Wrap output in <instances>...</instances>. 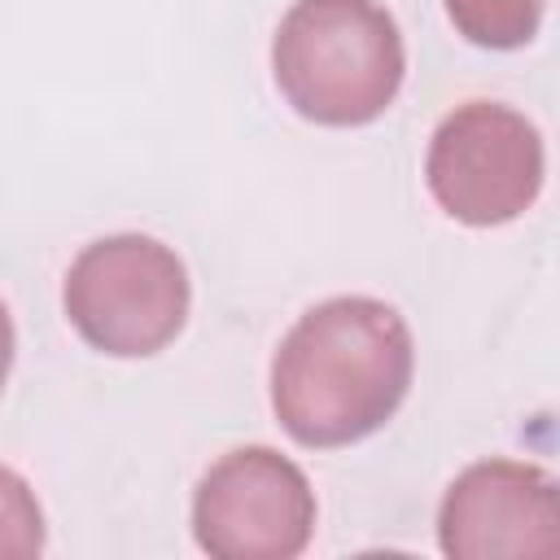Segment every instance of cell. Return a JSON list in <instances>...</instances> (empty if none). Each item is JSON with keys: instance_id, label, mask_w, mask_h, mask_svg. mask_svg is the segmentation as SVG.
Here are the masks:
<instances>
[{"instance_id": "3", "label": "cell", "mask_w": 560, "mask_h": 560, "mask_svg": "<svg viewBox=\"0 0 560 560\" xmlns=\"http://www.w3.org/2000/svg\"><path fill=\"white\" fill-rule=\"evenodd\" d=\"M61 306L92 350L109 359H149L184 332L192 284L171 245L144 232H118L74 254Z\"/></svg>"}, {"instance_id": "2", "label": "cell", "mask_w": 560, "mask_h": 560, "mask_svg": "<svg viewBox=\"0 0 560 560\" xmlns=\"http://www.w3.org/2000/svg\"><path fill=\"white\" fill-rule=\"evenodd\" d=\"M271 74L298 118L363 127L402 88V31L376 0H293L271 39Z\"/></svg>"}, {"instance_id": "1", "label": "cell", "mask_w": 560, "mask_h": 560, "mask_svg": "<svg viewBox=\"0 0 560 560\" xmlns=\"http://www.w3.org/2000/svg\"><path fill=\"white\" fill-rule=\"evenodd\" d=\"M416 346L407 319L368 293H341L284 332L271 354V411L311 451L372 438L411 389Z\"/></svg>"}, {"instance_id": "7", "label": "cell", "mask_w": 560, "mask_h": 560, "mask_svg": "<svg viewBox=\"0 0 560 560\" xmlns=\"http://www.w3.org/2000/svg\"><path fill=\"white\" fill-rule=\"evenodd\" d=\"M542 9L547 0H446L455 35L490 52L525 48L542 26Z\"/></svg>"}, {"instance_id": "6", "label": "cell", "mask_w": 560, "mask_h": 560, "mask_svg": "<svg viewBox=\"0 0 560 560\" xmlns=\"http://www.w3.org/2000/svg\"><path fill=\"white\" fill-rule=\"evenodd\" d=\"M438 547L451 560H547L560 551L551 472L521 459L468 464L442 494Z\"/></svg>"}, {"instance_id": "9", "label": "cell", "mask_w": 560, "mask_h": 560, "mask_svg": "<svg viewBox=\"0 0 560 560\" xmlns=\"http://www.w3.org/2000/svg\"><path fill=\"white\" fill-rule=\"evenodd\" d=\"M13 350H18L13 315H9V306L0 302V389H4V381H9V372H13Z\"/></svg>"}, {"instance_id": "5", "label": "cell", "mask_w": 560, "mask_h": 560, "mask_svg": "<svg viewBox=\"0 0 560 560\" xmlns=\"http://www.w3.org/2000/svg\"><path fill=\"white\" fill-rule=\"evenodd\" d=\"M315 534L306 472L271 446L219 455L192 490V538L214 560H293Z\"/></svg>"}, {"instance_id": "4", "label": "cell", "mask_w": 560, "mask_h": 560, "mask_svg": "<svg viewBox=\"0 0 560 560\" xmlns=\"http://www.w3.org/2000/svg\"><path fill=\"white\" fill-rule=\"evenodd\" d=\"M542 175L547 153L538 127L499 101L455 105L424 153V184L433 201L468 228L521 219L538 201Z\"/></svg>"}, {"instance_id": "8", "label": "cell", "mask_w": 560, "mask_h": 560, "mask_svg": "<svg viewBox=\"0 0 560 560\" xmlns=\"http://www.w3.org/2000/svg\"><path fill=\"white\" fill-rule=\"evenodd\" d=\"M44 551V508L22 472L0 464V560H31Z\"/></svg>"}]
</instances>
